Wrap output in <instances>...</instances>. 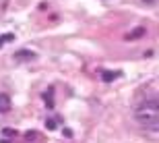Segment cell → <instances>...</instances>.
Wrapping results in <instances>:
<instances>
[{
  "instance_id": "30bf717a",
  "label": "cell",
  "mask_w": 159,
  "mask_h": 143,
  "mask_svg": "<svg viewBox=\"0 0 159 143\" xmlns=\"http://www.w3.org/2000/svg\"><path fill=\"white\" fill-rule=\"evenodd\" d=\"M143 2H145V4H151V2H153V0H143Z\"/></svg>"
},
{
  "instance_id": "52a82bcc",
  "label": "cell",
  "mask_w": 159,
  "mask_h": 143,
  "mask_svg": "<svg viewBox=\"0 0 159 143\" xmlns=\"http://www.w3.org/2000/svg\"><path fill=\"white\" fill-rule=\"evenodd\" d=\"M2 135H4V137H15V135H17V131H15V129H4V131H2Z\"/></svg>"
},
{
  "instance_id": "8fae6325",
  "label": "cell",
  "mask_w": 159,
  "mask_h": 143,
  "mask_svg": "<svg viewBox=\"0 0 159 143\" xmlns=\"http://www.w3.org/2000/svg\"><path fill=\"white\" fill-rule=\"evenodd\" d=\"M0 143H11V141H4V139H2V141H0Z\"/></svg>"
},
{
  "instance_id": "7a4b0ae2",
  "label": "cell",
  "mask_w": 159,
  "mask_h": 143,
  "mask_svg": "<svg viewBox=\"0 0 159 143\" xmlns=\"http://www.w3.org/2000/svg\"><path fill=\"white\" fill-rule=\"evenodd\" d=\"M145 36V27H134L132 31H128L126 36H124V40L126 42H134V40H139V37Z\"/></svg>"
},
{
  "instance_id": "9c48e42d",
  "label": "cell",
  "mask_w": 159,
  "mask_h": 143,
  "mask_svg": "<svg viewBox=\"0 0 159 143\" xmlns=\"http://www.w3.org/2000/svg\"><path fill=\"white\" fill-rule=\"evenodd\" d=\"M37 137H39L37 133H27V135H25V139H37Z\"/></svg>"
},
{
  "instance_id": "8992f818",
  "label": "cell",
  "mask_w": 159,
  "mask_h": 143,
  "mask_svg": "<svg viewBox=\"0 0 159 143\" xmlns=\"http://www.w3.org/2000/svg\"><path fill=\"white\" fill-rule=\"evenodd\" d=\"M12 40H15V36H12V33H2V36H0V46H4V44H11Z\"/></svg>"
},
{
  "instance_id": "ba28073f",
  "label": "cell",
  "mask_w": 159,
  "mask_h": 143,
  "mask_svg": "<svg viewBox=\"0 0 159 143\" xmlns=\"http://www.w3.org/2000/svg\"><path fill=\"white\" fill-rule=\"evenodd\" d=\"M46 104H48V108H52V106H54V102H52V89L48 91V95H46Z\"/></svg>"
},
{
  "instance_id": "277c9868",
  "label": "cell",
  "mask_w": 159,
  "mask_h": 143,
  "mask_svg": "<svg viewBox=\"0 0 159 143\" xmlns=\"http://www.w3.org/2000/svg\"><path fill=\"white\" fill-rule=\"evenodd\" d=\"M11 108V98L6 93H0V110H8Z\"/></svg>"
},
{
  "instance_id": "6da1fadb",
  "label": "cell",
  "mask_w": 159,
  "mask_h": 143,
  "mask_svg": "<svg viewBox=\"0 0 159 143\" xmlns=\"http://www.w3.org/2000/svg\"><path fill=\"white\" fill-rule=\"evenodd\" d=\"M134 120L151 131H159V102H145L134 110Z\"/></svg>"
},
{
  "instance_id": "5b68a950",
  "label": "cell",
  "mask_w": 159,
  "mask_h": 143,
  "mask_svg": "<svg viewBox=\"0 0 159 143\" xmlns=\"http://www.w3.org/2000/svg\"><path fill=\"white\" fill-rule=\"evenodd\" d=\"M101 77H103V81H106V83H110V81H114L116 77H120V73H118V71H116V73H107V71H106Z\"/></svg>"
},
{
  "instance_id": "3957f363",
  "label": "cell",
  "mask_w": 159,
  "mask_h": 143,
  "mask_svg": "<svg viewBox=\"0 0 159 143\" xmlns=\"http://www.w3.org/2000/svg\"><path fill=\"white\" fill-rule=\"evenodd\" d=\"M35 58V52H31V50H19L15 54V60H33Z\"/></svg>"
}]
</instances>
